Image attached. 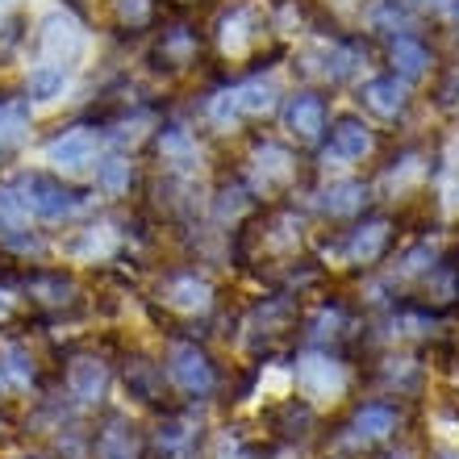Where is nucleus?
Returning a JSON list of instances; mask_svg holds the SVG:
<instances>
[{"mask_svg":"<svg viewBox=\"0 0 459 459\" xmlns=\"http://www.w3.org/2000/svg\"><path fill=\"white\" fill-rule=\"evenodd\" d=\"M13 193L22 201L25 218L55 221V226L80 218L92 205V188H80L59 171H17L13 176Z\"/></svg>","mask_w":459,"mask_h":459,"instance_id":"nucleus-1","label":"nucleus"},{"mask_svg":"<svg viewBox=\"0 0 459 459\" xmlns=\"http://www.w3.org/2000/svg\"><path fill=\"white\" fill-rule=\"evenodd\" d=\"M163 372L168 385L180 393L184 401H213L221 388V368L209 355L205 342H196L193 334H171L163 347Z\"/></svg>","mask_w":459,"mask_h":459,"instance_id":"nucleus-2","label":"nucleus"},{"mask_svg":"<svg viewBox=\"0 0 459 459\" xmlns=\"http://www.w3.org/2000/svg\"><path fill=\"white\" fill-rule=\"evenodd\" d=\"M276 113H280L284 138L297 146H322L326 143V130H330V117H334V113H330V97L314 84L289 92V97L280 100Z\"/></svg>","mask_w":459,"mask_h":459,"instance_id":"nucleus-3","label":"nucleus"},{"mask_svg":"<svg viewBox=\"0 0 459 459\" xmlns=\"http://www.w3.org/2000/svg\"><path fill=\"white\" fill-rule=\"evenodd\" d=\"M247 180L259 196L267 193H292L301 184V159L284 138H251V168Z\"/></svg>","mask_w":459,"mask_h":459,"instance_id":"nucleus-4","label":"nucleus"},{"mask_svg":"<svg viewBox=\"0 0 459 459\" xmlns=\"http://www.w3.org/2000/svg\"><path fill=\"white\" fill-rule=\"evenodd\" d=\"M155 301L163 305V317H205L218 305V292H213V280L201 267H168V272H159Z\"/></svg>","mask_w":459,"mask_h":459,"instance_id":"nucleus-5","label":"nucleus"},{"mask_svg":"<svg viewBox=\"0 0 459 459\" xmlns=\"http://www.w3.org/2000/svg\"><path fill=\"white\" fill-rule=\"evenodd\" d=\"M393 238H397V221L388 213H359L347 230H339V255L342 264L376 267L388 255Z\"/></svg>","mask_w":459,"mask_h":459,"instance_id":"nucleus-6","label":"nucleus"},{"mask_svg":"<svg viewBox=\"0 0 459 459\" xmlns=\"http://www.w3.org/2000/svg\"><path fill=\"white\" fill-rule=\"evenodd\" d=\"M100 146H105V130L88 126V121H75V126H63L47 143V159L55 163L59 176H80V171L97 168Z\"/></svg>","mask_w":459,"mask_h":459,"instance_id":"nucleus-7","label":"nucleus"},{"mask_svg":"<svg viewBox=\"0 0 459 459\" xmlns=\"http://www.w3.org/2000/svg\"><path fill=\"white\" fill-rule=\"evenodd\" d=\"M151 151L168 176H196L201 171V134L184 121H163L151 134Z\"/></svg>","mask_w":459,"mask_h":459,"instance_id":"nucleus-8","label":"nucleus"},{"mask_svg":"<svg viewBox=\"0 0 459 459\" xmlns=\"http://www.w3.org/2000/svg\"><path fill=\"white\" fill-rule=\"evenodd\" d=\"M376 146H380V134H376L372 121L363 113H339V117H330L322 155L339 159V163H363V159L376 155Z\"/></svg>","mask_w":459,"mask_h":459,"instance_id":"nucleus-9","label":"nucleus"},{"mask_svg":"<svg viewBox=\"0 0 459 459\" xmlns=\"http://www.w3.org/2000/svg\"><path fill=\"white\" fill-rule=\"evenodd\" d=\"M401 422H405V413H401L397 401L368 397V401H355V405H351V418L342 430H347V438H355L359 447H368V443L393 438L401 430Z\"/></svg>","mask_w":459,"mask_h":459,"instance_id":"nucleus-10","label":"nucleus"},{"mask_svg":"<svg viewBox=\"0 0 459 459\" xmlns=\"http://www.w3.org/2000/svg\"><path fill=\"white\" fill-rule=\"evenodd\" d=\"M63 385H67V397L80 401V405H100L105 393H109V385H113V368L105 355H97V351H80V355L67 359Z\"/></svg>","mask_w":459,"mask_h":459,"instance_id":"nucleus-11","label":"nucleus"},{"mask_svg":"<svg viewBox=\"0 0 459 459\" xmlns=\"http://www.w3.org/2000/svg\"><path fill=\"white\" fill-rule=\"evenodd\" d=\"M297 385H301L305 397H330V393H342V388H347V359L334 355V351L309 347L301 359H297Z\"/></svg>","mask_w":459,"mask_h":459,"instance_id":"nucleus-12","label":"nucleus"},{"mask_svg":"<svg viewBox=\"0 0 459 459\" xmlns=\"http://www.w3.org/2000/svg\"><path fill=\"white\" fill-rule=\"evenodd\" d=\"M121 380H126V393L143 405H163L168 401V372H163V359L146 355V351H126L121 355Z\"/></svg>","mask_w":459,"mask_h":459,"instance_id":"nucleus-13","label":"nucleus"},{"mask_svg":"<svg viewBox=\"0 0 459 459\" xmlns=\"http://www.w3.org/2000/svg\"><path fill=\"white\" fill-rule=\"evenodd\" d=\"M410 84L401 75L385 72V75H372L359 84V113L368 117H380V121H397L410 113Z\"/></svg>","mask_w":459,"mask_h":459,"instance_id":"nucleus-14","label":"nucleus"},{"mask_svg":"<svg viewBox=\"0 0 459 459\" xmlns=\"http://www.w3.org/2000/svg\"><path fill=\"white\" fill-rule=\"evenodd\" d=\"M317 213L330 221H355L359 213H368L372 205V184L359 180V176H347V180H330L317 188Z\"/></svg>","mask_w":459,"mask_h":459,"instance_id":"nucleus-15","label":"nucleus"},{"mask_svg":"<svg viewBox=\"0 0 459 459\" xmlns=\"http://www.w3.org/2000/svg\"><path fill=\"white\" fill-rule=\"evenodd\" d=\"M84 55V34L80 25L67 22V17H47L42 30H38V63H50V67H67Z\"/></svg>","mask_w":459,"mask_h":459,"instance_id":"nucleus-16","label":"nucleus"},{"mask_svg":"<svg viewBox=\"0 0 459 459\" xmlns=\"http://www.w3.org/2000/svg\"><path fill=\"white\" fill-rule=\"evenodd\" d=\"M25 297L47 309H67L80 301V280L63 267H34V272H25Z\"/></svg>","mask_w":459,"mask_h":459,"instance_id":"nucleus-17","label":"nucleus"},{"mask_svg":"<svg viewBox=\"0 0 459 459\" xmlns=\"http://www.w3.org/2000/svg\"><path fill=\"white\" fill-rule=\"evenodd\" d=\"M388 67H393V75H401L405 84H413V80L430 75L435 50L426 47L422 34H397V38H388Z\"/></svg>","mask_w":459,"mask_h":459,"instance_id":"nucleus-18","label":"nucleus"},{"mask_svg":"<svg viewBox=\"0 0 459 459\" xmlns=\"http://www.w3.org/2000/svg\"><path fill=\"white\" fill-rule=\"evenodd\" d=\"M196 55H201V34H196L193 25H168L155 42V63L168 75L188 72L196 63Z\"/></svg>","mask_w":459,"mask_h":459,"instance_id":"nucleus-19","label":"nucleus"},{"mask_svg":"<svg viewBox=\"0 0 459 459\" xmlns=\"http://www.w3.org/2000/svg\"><path fill=\"white\" fill-rule=\"evenodd\" d=\"M134 184H138V163H134L130 155L113 151V155L97 159V168H92V193L109 196V201H121V196L134 193Z\"/></svg>","mask_w":459,"mask_h":459,"instance_id":"nucleus-20","label":"nucleus"},{"mask_svg":"<svg viewBox=\"0 0 459 459\" xmlns=\"http://www.w3.org/2000/svg\"><path fill=\"white\" fill-rule=\"evenodd\" d=\"M155 447L163 459H196L201 430H196L188 418H180V413H168V418L155 426Z\"/></svg>","mask_w":459,"mask_h":459,"instance_id":"nucleus-21","label":"nucleus"},{"mask_svg":"<svg viewBox=\"0 0 459 459\" xmlns=\"http://www.w3.org/2000/svg\"><path fill=\"white\" fill-rule=\"evenodd\" d=\"M314 422H317V410L309 397H284L280 405L267 410V426H272L276 438H305Z\"/></svg>","mask_w":459,"mask_h":459,"instance_id":"nucleus-22","label":"nucleus"},{"mask_svg":"<svg viewBox=\"0 0 459 459\" xmlns=\"http://www.w3.org/2000/svg\"><path fill=\"white\" fill-rule=\"evenodd\" d=\"M92 451L97 459H138V443H134V426L126 422V413L109 410L100 430L92 435Z\"/></svg>","mask_w":459,"mask_h":459,"instance_id":"nucleus-23","label":"nucleus"},{"mask_svg":"<svg viewBox=\"0 0 459 459\" xmlns=\"http://www.w3.org/2000/svg\"><path fill=\"white\" fill-rule=\"evenodd\" d=\"M30 134V97H4L0 100V163L22 151Z\"/></svg>","mask_w":459,"mask_h":459,"instance_id":"nucleus-24","label":"nucleus"},{"mask_svg":"<svg viewBox=\"0 0 459 459\" xmlns=\"http://www.w3.org/2000/svg\"><path fill=\"white\" fill-rule=\"evenodd\" d=\"M63 88H67V67H50V63H38L34 72L25 75V97L38 100V105H50V100H59Z\"/></svg>","mask_w":459,"mask_h":459,"instance_id":"nucleus-25","label":"nucleus"},{"mask_svg":"<svg viewBox=\"0 0 459 459\" xmlns=\"http://www.w3.org/2000/svg\"><path fill=\"white\" fill-rule=\"evenodd\" d=\"M34 355H30V347L25 342H4L0 347V376L4 380H13L17 388H30L34 385Z\"/></svg>","mask_w":459,"mask_h":459,"instance_id":"nucleus-26","label":"nucleus"},{"mask_svg":"<svg viewBox=\"0 0 459 459\" xmlns=\"http://www.w3.org/2000/svg\"><path fill=\"white\" fill-rule=\"evenodd\" d=\"M372 30L385 38L397 34H413V9H405L401 0H380L372 9Z\"/></svg>","mask_w":459,"mask_h":459,"instance_id":"nucleus-27","label":"nucleus"},{"mask_svg":"<svg viewBox=\"0 0 459 459\" xmlns=\"http://www.w3.org/2000/svg\"><path fill=\"white\" fill-rule=\"evenodd\" d=\"M25 226H30V218H25V209H22V201H17V193H13V184H0V242Z\"/></svg>","mask_w":459,"mask_h":459,"instance_id":"nucleus-28","label":"nucleus"},{"mask_svg":"<svg viewBox=\"0 0 459 459\" xmlns=\"http://www.w3.org/2000/svg\"><path fill=\"white\" fill-rule=\"evenodd\" d=\"M405 9H422V13H447L451 0H401Z\"/></svg>","mask_w":459,"mask_h":459,"instance_id":"nucleus-29","label":"nucleus"},{"mask_svg":"<svg viewBox=\"0 0 459 459\" xmlns=\"http://www.w3.org/2000/svg\"><path fill=\"white\" fill-rule=\"evenodd\" d=\"M443 84H447V88H455V97H459V72H451L447 80H443ZM455 109H459V100H455Z\"/></svg>","mask_w":459,"mask_h":459,"instance_id":"nucleus-30","label":"nucleus"},{"mask_svg":"<svg viewBox=\"0 0 459 459\" xmlns=\"http://www.w3.org/2000/svg\"><path fill=\"white\" fill-rule=\"evenodd\" d=\"M380 459H413V451L401 447V451H388V455H380Z\"/></svg>","mask_w":459,"mask_h":459,"instance_id":"nucleus-31","label":"nucleus"},{"mask_svg":"<svg viewBox=\"0 0 459 459\" xmlns=\"http://www.w3.org/2000/svg\"><path fill=\"white\" fill-rule=\"evenodd\" d=\"M447 13L455 17V25H459V0H451V9H447Z\"/></svg>","mask_w":459,"mask_h":459,"instance_id":"nucleus-32","label":"nucleus"},{"mask_svg":"<svg viewBox=\"0 0 459 459\" xmlns=\"http://www.w3.org/2000/svg\"><path fill=\"white\" fill-rule=\"evenodd\" d=\"M4 9H9V0H0V13H4Z\"/></svg>","mask_w":459,"mask_h":459,"instance_id":"nucleus-33","label":"nucleus"},{"mask_svg":"<svg viewBox=\"0 0 459 459\" xmlns=\"http://www.w3.org/2000/svg\"><path fill=\"white\" fill-rule=\"evenodd\" d=\"M0 385H4V376H0Z\"/></svg>","mask_w":459,"mask_h":459,"instance_id":"nucleus-34","label":"nucleus"}]
</instances>
